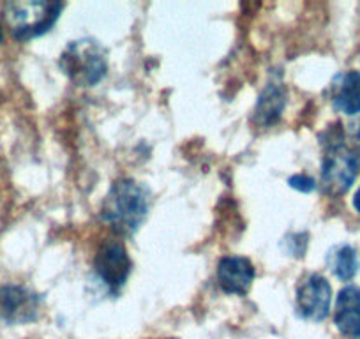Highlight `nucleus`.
<instances>
[{
    "label": "nucleus",
    "mask_w": 360,
    "mask_h": 339,
    "mask_svg": "<svg viewBox=\"0 0 360 339\" xmlns=\"http://www.w3.org/2000/svg\"><path fill=\"white\" fill-rule=\"evenodd\" d=\"M150 196L133 179H120L110 188L101 207V217L119 235H133L147 219Z\"/></svg>",
    "instance_id": "1"
},
{
    "label": "nucleus",
    "mask_w": 360,
    "mask_h": 339,
    "mask_svg": "<svg viewBox=\"0 0 360 339\" xmlns=\"http://www.w3.org/2000/svg\"><path fill=\"white\" fill-rule=\"evenodd\" d=\"M60 68L72 83L92 87L105 78L108 71L106 51L96 39H78L68 44L60 57Z\"/></svg>",
    "instance_id": "2"
},
{
    "label": "nucleus",
    "mask_w": 360,
    "mask_h": 339,
    "mask_svg": "<svg viewBox=\"0 0 360 339\" xmlns=\"http://www.w3.org/2000/svg\"><path fill=\"white\" fill-rule=\"evenodd\" d=\"M62 9V2H9L6 4V22L15 39L29 41L46 34Z\"/></svg>",
    "instance_id": "3"
},
{
    "label": "nucleus",
    "mask_w": 360,
    "mask_h": 339,
    "mask_svg": "<svg viewBox=\"0 0 360 339\" xmlns=\"http://www.w3.org/2000/svg\"><path fill=\"white\" fill-rule=\"evenodd\" d=\"M359 158L342 143L328 145L321 165V189L330 196H339L349 189L359 174Z\"/></svg>",
    "instance_id": "4"
},
{
    "label": "nucleus",
    "mask_w": 360,
    "mask_h": 339,
    "mask_svg": "<svg viewBox=\"0 0 360 339\" xmlns=\"http://www.w3.org/2000/svg\"><path fill=\"white\" fill-rule=\"evenodd\" d=\"M94 272L108 292L117 295L131 272V260L124 244L117 241L103 242L94 258Z\"/></svg>",
    "instance_id": "5"
},
{
    "label": "nucleus",
    "mask_w": 360,
    "mask_h": 339,
    "mask_svg": "<svg viewBox=\"0 0 360 339\" xmlns=\"http://www.w3.org/2000/svg\"><path fill=\"white\" fill-rule=\"evenodd\" d=\"M332 290L327 279L320 274H309L299 283L295 293V311L300 318L321 321L328 316Z\"/></svg>",
    "instance_id": "6"
},
{
    "label": "nucleus",
    "mask_w": 360,
    "mask_h": 339,
    "mask_svg": "<svg viewBox=\"0 0 360 339\" xmlns=\"http://www.w3.org/2000/svg\"><path fill=\"white\" fill-rule=\"evenodd\" d=\"M39 297L18 285L0 286V318L8 324H29L36 320Z\"/></svg>",
    "instance_id": "7"
},
{
    "label": "nucleus",
    "mask_w": 360,
    "mask_h": 339,
    "mask_svg": "<svg viewBox=\"0 0 360 339\" xmlns=\"http://www.w3.org/2000/svg\"><path fill=\"white\" fill-rule=\"evenodd\" d=\"M255 279V267L251 260L244 257H224L217 265V281L223 292L245 295Z\"/></svg>",
    "instance_id": "8"
},
{
    "label": "nucleus",
    "mask_w": 360,
    "mask_h": 339,
    "mask_svg": "<svg viewBox=\"0 0 360 339\" xmlns=\"http://www.w3.org/2000/svg\"><path fill=\"white\" fill-rule=\"evenodd\" d=\"M330 101L335 110L346 113V115H355L360 112V72L359 71H345L339 72L330 83L328 89Z\"/></svg>",
    "instance_id": "9"
},
{
    "label": "nucleus",
    "mask_w": 360,
    "mask_h": 339,
    "mask_svg": "<svg viewBox=\"0 0 360 339\" xmlns=\"http://www.w3.org/2000/svg\"><path fill=\"white\" fill-rule=\"evenodd\" d=\"M334 321L345 335L360 338V288L346 286L338 293Z\"/></svg>",
    "instance_id": "10"
},
{
    "label": "nucleus",
    "mask_w": 360,
    "mask_h": 339,
    "mask_svg": "<svg viewBox=\"0 0 360 339\" xmlns=\"http://www.w3.org/2000/svg\"><path fill=\"white\" fill-rule=\"evenodd\" d=\"M285 103L286 94L283 83L270 82L263 94L259 96L258 105L255 108V122H258L259 126H270V124L278 122L283 108H285Z\"/></svg>",
    "instance_id": "11"
},
{
    "label": "nucleus",
    "mask_w": 360,
    "mask_h": 339,
    "mask_svg": "<svg viewBox=\"0 0 360 339\" xmlns=\"http://www.w3.org/2000/svg\"><path fill=\"white\" fill-rule=\"evenodd\" d=\"M327 265L335 278L349 281L359 271V255L349 244H339L328 251Z\"/></svg>",
    "instance_id": "12"
},
{
    "label": "nucleus",
    "mask_w": 360,
    "mask_h": 339,
    "mask_svg": "<svg viewBox=\"0 0 360 339\" xmlns=\"http://www.w3.org/2000/svg\"><path fill=\"white\" fill-rule=\"evenodd\" d=\"M288 184L292 186L293 189L302 193H309L316 188V182H314L311 177H307V175H293V177H290Z\"/></svg>",
    "instance_id": "13"
},
{
    "label": "nucleus",
    "mask_w": 360,
    "mask_h": 339,
    "mask_svg": "<svg viewBox=\"0 0 360 339\" xmlns=\"http://www.w3.org/2000/svg\"><path fill=\"white\" fill-rule=\"evenodd\" d=\"M353 207H355L356 212L360 214V189L355 193V196H353Z\"/></svg>",
    "instance_id": "14"
},
{
    "label": "nucleus",
    "mask_w": 360,
    "mask_h": 339,
    "mask_svg": "<svg viewBox=\"0 0 360 339\" xmlns=\"http://www.w3.org/2000/svg\"><path fill=\"white\" fill-rule=\"evenodd\" d=\"M2 39H4V32H2V27H0V43H2Z\"/></svg>",
    "instance_id": "15"
}]
</instances>
